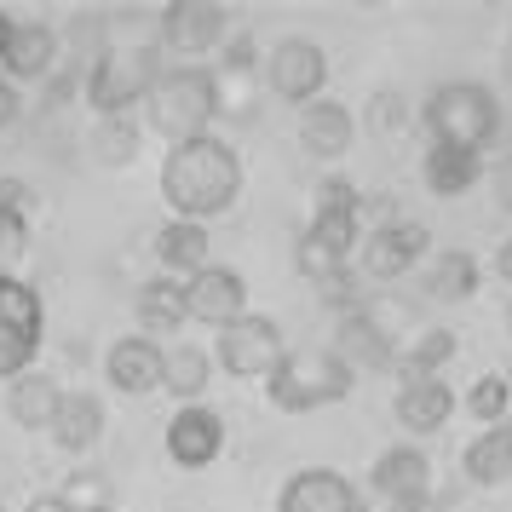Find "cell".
<instances>
[{
  "instance_id": "1",
  "label": "cell",
  "mask_w": 512,
  "mask_h": 512,
  "mask_svg": "<svg viewBox=\"0 0 512 512\" xmlns=\"http://www.w3.org/2000/svg\"><path fill=\"white\" fill-rule=\"evenodd\" d=\"M162 202L173 208V219H190V225H208L219 213L236 208L242 196V156L219 133H202V139L167 144L162 156Z\"/></svg>"
},
{
  "instance_id": "2",
  "label": "cell",
  "mask_w": 512,
  "mask_h": 512,
  "mask_svg": "<svg viewBox=\"0 0 512 512\" xmlns=\"http://www.w3.org/2000/svg\"><path fill=\"white\" fill-rule=\"evenodd\" d=\"M219 110H225V98H219V75L202 70V64H173V70H156L150 93H144V121H150L167 144L202 139Z\"/></svg>"
},
{
  "instance_id": "3",
  "label": "cell",
  "mask_w": 512,
  "mask_h": 512,
  "mask_svg": "<svg viewBox=\"0 0 512 512\" xmlns=\"http://www.w3.org/2000/svg\"><path fill=\"white\" fill-rule=\"evenodd\" d=\"M351 386H357V374L328 346H294L265 374V397L282 415H311V409H328V403H346Z\"/></svg>"
},
{
  "instance_id": "4",
  "label": "cell",
  "mask_w": 512,
  "mask_h": 512,
  "mask_svg": "<svg viewBox=\"0 0 512 512\" xmlns=\"http://www.w3.org/2000/svg\"><path fill=\"white\" fill-rule=\"evenodd\" d=\"M420 121H426L432 144L484 150V144L501 133V104H495V93H489L484 81H443V87H432Z\"/></svg>"
},
{
  "instance_id": "5",
  "label": "cell",
  "mask_w": 512,
  "mask_h": 512,
  "mask_svg": "<svg viewBox=\"0 0 512 512\" xmlns=\"http://www.w3.org/2000/svg\"><path fill=\"white\" fill-rule=\"evenodd\" d=\"M150 81H156V52L150 47H110V52H98L93 64H87V75H81L87 104L98 110V121H116L133 104H144Z\"/></svg>"
},
{
  "instance_id": "6",
  "label": "cell",
  "mask_w": 512,
  "mask_h": 512,
  "mask_svg": "<svg viewBox=\"0 0 512 512\" xmlns=\"http://www.w3.org/2000/svg\"><path fill=\"white\" fill-rule=\"evenodd\" d=\"M47 334V305L24 277H0V380L29 374Z\"/></svg>"
},
{
  "instance_id": "7",
  "label": "cell",
  "mask_w": 512,
  "mask_h": 512,
  "mask_svg": "<svg viewBox=\"0 0 512 512\" xmlns=\"http://www.w3.org/2000/svg\"><path fill=\"white\" fill-rule=\"evenodd\" d=\"M282 357H288L282 328L271 323V317H259V311L236 317V323L219 328V340H213V363H219L225 374H236V380H265Z\"/></svg>"
},
{
  "instance_id": "8",
  "label": "cell",
  "mask_w": 512,
  "mask_h": 512,
  "mask_svg": "<svg viewBox=\"0 0 512 512\" xmlns=\"http://www.w3.org/2000/svg\"><path fill=\"white\" fill-rule=\"evenodd\" d=\"M265 81L282 104H317L328 87V52L311 35H282L277 47L265 52Z\"/></svg>"
},
{
  "instance_id": "9",
  "label": "cell",
  "mask_w": 512,
  "mask_h": 512,
  "mask_svg": "<svg viewBox=\"0 0 512 512\" xmlns=\"http://www.w3.org/2000/svg\"><path fill=\"white\" fill-rule=\"evenodd\" d=\"M432 248V231L415 225V219H386V225H374L363 242H357V277L369 282H392L403 271H415L420 259Z\"/></svg>"
},
{
  "instance_id": "10",
  "label": "cell",
  "mask_w": 512,
  "mask_h": 512,
  "mask_svg": "<svg viewBox=\"0 0 512 512\" xmlns=\"http://www.w3.org/2000/svg\"><path fill=\"white\" fill-rule=\"evenodd\" d=\"M432 495V461L426 449L415 443H392L369 472V501H386V507H403V512H420Z\"/></svg>"
},
{
  "instance_id": "11",
  "label": "cell",
  "mask_w": 512,
  "mask_h": 512,
  "mask_svg": "<svg viewBox=\"0 0 512 512\" xmlns=\"http://www.w3.org/2000/svg\"><path fill=\"white\" fill-rule=\"evenodd\" d=\"M185 317L208 328H231L236 317H248V282L231 265H202L196 277H185Z\"/></svg>"
},
{
  "instance_id": "12",
  "label": "cell",
  "mask_w": 512,
  "mask_h": 512,
  "mask_svg": "<svg viewBox=\"0 0 512 512\" xmlns=\"http://www.w3.org/2000/svg\"><path fill=\"white\" fill-rule=\"evenodd\" d=\"M357 242H363V236H357V213H311L300 248H294V265H300L311 282H323L328 271L351 265Z\"/></svg>"
},
{
  "instance_id": "13",
  "label": "cell",
  "mask_w": 512,
  "mask_h": 512,
  "mask_svg": "<svg viewBox=\"0 0 512 512\" xmlns=\"http://www.w3.org/2000/svg\"><path fill=\"white\" fill-rule=\"evenodd\" d=\"M225 24H231V12L219 0H167L162 6V47L196 58V52H208V47H225Z\"/></svg>"
},
{
  "instance_id": "14",
  "label": "cell",
  "mask_w": 512,
  "mask_h": 512,
  "mask_svg": "<svg viewBox=\"0 0 512 512\" xmlns=\"http://www.w3.org/2000/svg\"><path fill=\"white\" fill-rule=\"evenodd\" d=\"M219 449H225V420L213 415V409L185 403L179 415L167 420V455H173V466L202 472V466L219 461Z\"/></svg>"
},
{
  "instance_id": "15",
  "label": "cell",
  "mask_w": 512,
  "mask_h": 512,
  "mask_svg": "<svg viewBox=\"0 0 512 512\" xmlns=\"http://www.w3.org/2000/svg\"><path fill=\"white\" fill-rule=\"evenodd\" d=\"M104 380L127 397L162 392V340H150V334H121L116 346L104 351Z\"/></svg>"
},
{
  "instance_id": "16",
  "label": "cell",
  "mask_w": 512,
  "mask_h": 512,
  "mask_svg": "<svg viewBox=\"0 0 512 512\" xmlns=\"http://www.w3.org/2000/svg\"><path fill=\"white\" fill-rule=\"evenodd\" d=\"M357 489L334 466H300L277 495V512H357Z\"/></svg>"
},
{
  "instance_id": "17",
  "label": "cell",
  "mask_w": 512,
  "mask_h": 512,
  "mask_svg": "<svg viewBox=\"0 0 512 512\" xmlns=\"http://www.w3.org/2000/svg\"><path fill=\"white\" fill-rule=\"evenodd\" d=\"M328 351H334L351 374L357 369H397V351H392V340H386V328L374 323V311H346L340 328H334V340H328Z\"/></svg>"
},
{
  "instance_id": "18",
  "label": "cell",
  "mask_w": 512,
  "mask_h": 512,
  "mask_svg": "<svg viewBox=\"0 0 512 512\" xmlns=\"http://www.w3.org/2000/svg\"><path fill=\"white\" fill-rule=\"evenodd\" d=\"M392 409H397V426H403V432L432 438V432H443L449 415H455V392L443 386L438 374H420V380H403V386H397Z\"/></svg>"
},
{
  "instance_id": "19",
  "label": "cell",
  "mask_w": 512,
  "mask_h": 512,
  "mask_svg": "<svg viewBox=\"0 0 512 512\" xmlns=\"http://www.w3.org/2000/svg\"><path fill=\"white\" fill-rule=\"evenodd\" d=\"M357 139V121H351L346 104H334V98H317V104H305L300 110V144L317 156V162H340Z\"/></svg>"
},
{
  "instance_id": "20",
  "label": "cell",
  "mask_w": 512,
  "mask_h": 512,
  "mask_svg": "<svg viewBox=\"0 0 512 512\" xmlns=\"http://www.w3.org/2000/svg\"><path fill=\"white\" fill-rule=\"evenodd\" d=\"M484 179V156L478 150H455V144H426V156H420V185L432 190V196H466V190Z\"/></svg>"
},
{
  "instance_id": "21",
  "label": "cell",
  "mask_w": 512,
  "mask_h": 512,
  "mask_svg": "<svg viewBox=\"0 0 512 512\" xmlns=\"http://www.w3.org/2000/svg\"><path fill=\"white\" fill-rule=\"evenodd\" d=\"M58 403H64V386L52 380V374H18L12 380V392H6V415L18 420L24 432H52V420H58Z\"/></svg>"
},
{
  "instance_id": "22",
  "label": "cell",
  "mask_w": 512,
  "mask_h": 512,
  "mask_svg": "<svg viewBox=\"0 0 512 512\" xmlns=\"http://www.w3.org/2000/svg\"><path fill=\"white\" fill-rule=\"evenodd\" d=\"M208 225H190V219H167L162 231H156V259H162V277H196L208 259Z\"/></svg>"
},
{
  "instance_id": "23",
  "label": "cell",
  "mask_w": 512,
  "mask_h": 512,
  "mask_svg": "<svg viewBox=\"0 0 512 512\" xmlns=\"http://www.w3.org/2000/svg\"><path fill=\"white\" fill-rule=\"evenodd\" d=\"M58 64V29L52 24H12V47H6V81H35V75H52Z\"/></svg>"
},
{
  "instance_id": "24",
  "label": "cell",
  "mask_w": 512,
  "mask_h": 512,
  "mask_svg": "<svg viewBox=\"0 0 512 512\" xmlns=\"http://www.w3.org/2000/svg\"><path fill=\"white\" fill-rule=\"evenodd\" d=\"M98 438H104V403H98L93 392H64L58 420H52V443H58L64 455H87Z\"/></svg>"
},
{
  "instance_id": "25",
  "label": "cell",
  "mask_w": 512,
  "mask_h": 512,
  "mask_svg": "<svg viewBox=\"0 0 512 512\" xmlns=\"http://www.w3.org/2000/svg\"><path fill=\"white\" fill-rule=\"evenodd\" d=\"M208 380H213V351L190 346V340H179V346H162V392L179 397V409L208 392Z\"/></svg>"
},
{
  "instance_id": "26",
  "label": "cell",
  "mask_w": 512,
  "mask_h": 512,
  "mask_svg": "<svg viewBox=\"0 0 512 512\" xmlns=\"http://www.w3.org/2000/svg\"><path fill=\"white\" fill-rule=\"evenodd\" d=\"M461 472L484 489L507 484L512 478V426H484V432L461 449Z\"/></svg>"
},
{
  "instance_id": "27",
  "label": "cell",
  "mask_w": 512,
  "mask_h": 512,
  "mask_svg": "<svg viewBox=\"0 0 512 512\" xmlns=\"http://www.w3.org/2000/svg\"><path fill=\"white\" fill-rule=\"evenodd\" d=\"M139 323L144 334L156 340V334H179V328L190 323L185 317V282L179 277H150L139 288Z\"/></svg>"
},
{
  "instance_id": "28",
  "label": "cell",
  "mask_w": 512,
  "mask_h": 512,
  "mask_svg": "<svg viewBox=\"0 0 512 512\" xmlns=\"http://www.w3.org/2000/svg\"><path fill=\"white\" fill-rule=\"evenodd\" d=\"M478 259L466 254V248H443L438 259H432V277H426V288H432V300H472L478 294Z\"/></svg>"
},
{
  "instance_id": "29",
  "label": "cell",
  "mask_w": 512,
  "mask_h": 512,
  "mask_svg": "<svg viewBox=\"0 0 512 512\" xmlns=\"http://www.w3.org/2000/svg\"><path fill=\"white\" fill-rule=\"evenodd\" d=\"M449 357H455V328H426L415 346L397 357V386L403 380H420V374H438Z\"/></svg>"
},
{
  "instance_id": "30",
  "label": "cell",
  "mask_w": 512,
  "mask_h": 512,
  "mask_svg": "<svg viewBox=\"0 0 512 512\" xmlns=\"http://www.w3.org/2000/svg\"><path fill=\"white\" fill-rule=\"evenodd\" d=\"M466 415L478 420V426H507L512 380H501V374H478V380L466 386Z\"/></svg>"
},
{
  "instance_id": "31",
  "label": "cell",
  "mask_w": 512,
  "mask_h": 512,
  "mask_svg": "<svg viewBox=\"0 0 512 512\" xmlns=\"http://www.w3.org/2000/svg\"><path fill=\"white\" fill-rule=\"evenodd\" d=\"M29 254V219L0 208V277H18V259Z\"/></svg>"
},
{
  "instance_id": "32",
  "label": "cell",
  "mask_w": 512,
  "mask_h": 512,
  "mask_svg": "<svg viewBox=\"0 0 512 512\" xmlns=\"http://www.w3.org/2000/svg\"><path fill=\"white\" fill-rule=\"evenodd\" d=\"M357 271H351V265H340V271H328L323 282H317V294H323V305H334V311H340V317H346V311H363V288H357Z\"/></svg>"
},
{
  "instance_id": "33",
  "label": "cell",
  "mask_w": 512,
  "mask_h": 512,
  "mask_svg": "<svg viewBox=\"0 0 512 512\" xmlns=\"http://www.w3.org/2000/svg\"><path fill=\"white\" fill-rule=\"evenodd\" d=\"M133 144H139V127H133V121L127 116H116V121H98V156H104V162H127V156H133Z\"/></svg>"
},
{
  "instance_id": "34",
  "label": "cell",
  "mask_w": 512,
  "mask_h": 512,
  "mask_svg": "<svg viewBox=\"0 0 512 512\" xmlns=\"http://www.w3.org/2000/svg\"><path fill=\"white\" fill-rule=\"evenodd\" d=\"M311 196H317V213H357V196H363V190L351 185V179H340V173H334V179H323V185L311 190Z\"/></svg>"
},
{
  "instance_id": "35",
  "label": "cell",
  "mask_w": 512,
  "mask_h": 512,
  "mask_svg": "<svg viewBox=\"0 0 512 512\" xmlns=\"http://www.w3.org/2000/svg\"><path fill=\"white\" fill-rule=\"evenodd\" d=\"M58 495H64L75 512H104V478H93V472H75L70 489H58Z\"/></svg>"
},
{
  "instance_id": "36",
  "label": "cell",
  "mask_w": 512,
  "mask_h": 512,
  "mask_svg": "<svg viewBox=\"0 0 512 512\" xmlns=\"http://www.w3.org/2000/svg\"><path fill=\"white\" fill-rule=\"evenodd\" d=\"M219 64L231 75H248L259 64V47H254V35H225V47H219Z\"/></svg>"
},
{
  "instance_id": "37",
  "label": "cell",
  "mask_w": 512,
  "mask_h": 512,
  "mask_svg": "<svg viewBox=\"0 0 512 512\" xmlns=\"http://www.w3.org/2000/svg\"><path fill=\"white\" fill-rule=\"evenodd\" d=\"M81 75H87L81 64H64V70L52 75V81H47V110H58V104H70V98H75V87H81Z\"/></svg>"
},
{
  "instance_id": "38",
  "label": "cell",
  "mask_w": 512,
  "mask_h": 512,
  "mask_svg": "<svg viewBox=\"0 0 512 512\" xmlns=\"http://www.w3.org/2000/svg\"><path fill=\"white\" fill-rule=\"evenodd\" d=\"M397 121H403V98L397 93L369 98V127H397Z\"/></svg>"
},
{
  "instance_id": "39",
  "label": "cell",
  "mask_w": 512,
  "mask_h": 512,
  "mask_svg": "<svg viewBox=\"0 0 512 512\" xmlns=\"http://www.w3.org/2000/svg\"><path fill=\"white\" fill-rule=\"evenodd\" d=\"M18 121H24V93L0 75V133H6V127H18Z\"/></svg>"
},
{
  "instance_id": "40",
  "label": "cell",
  "mask_w": 512,
  "mask_h": 512,
  "mask_svg": "<svg viewBox=\"0 0 512 512\" xmlns=\"http://www.w3.org/2000/svg\"><path fill=\"white\" fill-rule=\"evenodd\" d=\"M489 185H495V202L512 213V156H501V162L489 167Z\"/></svg>"
},
{
  "instance_id": "41",
  "label": "cell",
  "mask_w": 512,
  "mask_h": 512,
  "mask_svg": "<svg viewBox=\"0 0 512 512\" xmlns=\"http://www.w3.org/2000/svg\"><path fill=\"white\" fill-rule=\"evenodd\" d=\"M0 208H12V213L29 208V185L24 179H0Z\"/></svg>"
},
{
  "instance_id": "42",
  "label": "cell",
  "mask_w": 512,
  "mask_h": 512,
  "mask_svg": "<svg viewBox=\"0 0 512 512\" xmlns=\"http://www.w3.org/2000/svg\"><path fill=\"white\" fill-rule=\"evenodd\" d=\"M24 512H75V507L64 501V495H35V501H29Z\"/></svg>"
},
{
  "instance_id": "43",
  "label": "cell",
  "mask_w": 512,
  "mask_h": 512,
  "mask_svg": "<svg viewBox=\"0 0 512 512\" xmlns=\"http://www.w3.org/2000/svg\"><path fill=\"white\" fill-rule=\"evenodd\" d=\"M495 271L512 282V242H501V254H495Z\"/></svg>"
},
{
  "instance_id": "44",
  "label": "cell",
  "mask_w": 512,
  "mask_h": 512,
  "mask_svg": "<svg viewBox=\"0 0 512 512\" xmlns=\"http://www.w3.org/2000/svg\"><path fill=\"white\" fill-rule=\"evenodd\" d=\"M6 47H12V18L0 12V64H6Z\"/></svg>"
},
{
  "instance_id": "45",
  "label": "cell",
  "mask_w": 512,
  "mask_h": 512,
  "mask_svg": "<svg viewBox=\"0 0 512 512\" xmlns=\"http://www.w3.org/2000/svg\"><path fill=\"white\" fill-rule=\"evenodd\" d=\"M357 512H403V507H386V501H363Z\"/></svg>"
},
{
  "instance_id": "46",
  "label": "cell",
  "mask_w": 512,
  "mask_h": 512,
  "mask_svg": "<svg viewBox=\"0 0 512 512\" xmlns=\"http://www.w3.org/2000/svg\"><path fill=\"white\" fill-rule=\"evenodd\" d=\"M501 75H507V81H512V41H507V47H501Z\"/></svg>"
},
{
  "instance_id": "47",
  "label": "cell",
  "mask_w": 512,
  "mask_h": 512,
  "mask_svg": "<svg viewBox=\"0 0 512 512\" xmlns=\"http://www.w3.org/2000/svg\"><path fill=\"white\" fill-rule=\"evenodd\" d=\"M507 334H512V305H507Z\"/></svg>"
},
{
  "instance_id": "48",
  "label": "cell",
  "mask_w": 512,
  "mask_h": 512,
  "mask_svg": "<svg viewBox=\"0 0 512 512\" xmlns=\"http://www.w3.org/2000/svg\"><path fill=\"white\" fill-rule=\"evenodd\" d=\"M104 512H110V507H104Z\"/></svg>"
},
{
  "instance_id": "49",
  "label": "cell",
  "mask_w": 512,
  "mask_h": 512,
  "mask_svg": "<svg viewBox=\"0 0 512 512\" xmlns=\"http://www.w3.org/2000/svg\"><path fill=\"white\" fill-rule=\"evenodd\" d=\"M0 512H6V507H0Z\"/></svg>"
}]
</instances>
